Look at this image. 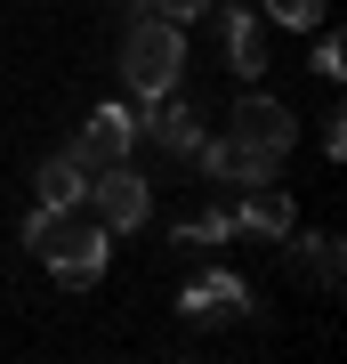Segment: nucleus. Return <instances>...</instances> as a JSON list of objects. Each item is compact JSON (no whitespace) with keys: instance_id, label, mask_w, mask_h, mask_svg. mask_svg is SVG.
Wrapping results in <instances>:
<instances>
[{"instance_id":"nucleus-6","label":"nucleus","mask_w":347,"mask_h":364,"mask_svg":"<svg viewBox=\"0 0 347 364\" xmlns=\"http://www.w3.org/2000/svg\"><path fill=\"white\" fill-rule=\"evenodd\" d=\"M73 154L89 162V170H97V162H129V154H138V114H129V105H97V114L81 122Z\"/></svg>"},{"instance_id":"nucleus-1","label":"nucleus","mask_w":347,"mask_h":364,"mask_svg":"<svg viewBox=\"0 0 347 364\" xmlns=\"http://www.w3.org/2000/svg\"><path fill=\"white\" fill-rule=\"evenodd\" d=\"M25 243L40 251V267H49L65 291H89L105 275V259H114V243H105L97 219H81V210H40V203L25 219Z\"/></svg>"},{"instance_id":"nucleus-8","label":"nucleus","mask_w":347,"mask_h":364,"mask_svg":"<svg viewBox=\"0 0 347 364\" xmlns=\"http://www.w3.org/2000/svg\"><path fill=\"white\" fill-rule=\"evenodd\" d=\"M186 162L202 170V178H234V186H258V178H275V170H283V162H267V154L243 146V138H202Z\"/></svg>"},{"instance_id":"nucleus-11","label":"nucleus","mask_w":347,"mask_h":364,"mask_svg":"<svg viewBox=\"0 0 347 364\" xmlns=\"http://www.w3.org/2000/svg\"><path fill=\"white\" fill-rule=\"evenodd\" d=\"M226 65L243 73V81L267 73V41H258V16L250 9H226Z\"/></svg>"},{"instance_id":"nucleus-10","label":"nucleus","mask_w":347,"mask_h":364,"mask_svg":"<svg viewBox=\"0 0 347 364\" xmlns=\"http://www.w3.org/2000/svg\"><path fill=\"white\" fill-rule=\"evenodd\" d=\"M33 195H40V210H81V195H89V162L65 146V154H49L33 170Z\"/></svg>"},{"instance_id":"nucleus-14","label":"nucleus","mask_w":347,"mask_h":364,"mask_svg":"<svg viewBox=\"0 0 347 364\" xmlns=\"http://www.w3.org/2000/svg\"><path fill=\"white\" fill-rule=\"evenodd\" d=\"M267 16L291 25V33H307V25H323V0H267Z\"/></svg>"},{"instance_id":"nucleus-16","label":"nucleus","mask_w":347,"mask_h":364,"mask_svg":"<svg viewBox=\"0 0 347 364\" xmlns=\"http://www.w3.org/2000/svg\"><path fill=\"white\" fill-rule=\"evenodd\" d=\"M210 0H145V16H170V25H194Z\"/></svg>"},{"instance_id":"nucleus-15","label":"nucleus","mask_w":347,"mask_h":364,"mask_svg":"<svg viewBox=\"0 0 347 364\" xmlns=\"http://www.w3.org/2000/svg\"><path fill=\"white\" fill-rule=\"evenodd\" d=\"M315 73H323V81H339V73H347V41H339V33H323V49H315Z\"/></svg>"},{"instance_id":"nucleus-2","label":"nucleus","mask_w":347,"mask_h":364,"mask_svg":"<svg viewBox=\"0 0 347 364\" xmlns=\"http://www.w3.org/2000/svg\"><path fill=\"white\" fill-rule=\"evenodd\" d=\"M186 73V25H170V16H129L121 33V90L129 97H162L178 90Z\"/></svg>"},{"instance_id":"nucleus-3","label":"nucleus","mask_w":347,"mask_h":364,"mask_svg":"<svg viewBox=\"0 0 347 364\" xmlns=\"http://www.w3.org/2000/svg\"><path fill=\"white\" fill-rule=\"evenodd\" d=\"M81 210H89L105 235H138L145 219H154V186H145V170H129V162H97Z\"/></svg>"},{"instance_id":"nucleus-12","label":"nucleus","mask_w":347,"mask_h":364,"mask_svg":"<svg viewBox=\"0 0 347 364\" xmlns=\"http://www.w3.org/2000/svg\"><path fill=\"white\" fill-rule=\"evenodd\" d=\"M170 243H186V251H219V243H234V210H202V219H186Z\"/></svg>"},{"instance_id":"nucleus-7","label":"nucleus","mask_w":347,"mask_h":364,"mask_svg":"<svg viewBox=\"0 0 347 364\" xmlns=\"http://www.w3.org/2000/svg\"><path fill=\"white\" fill-rule=\"evenodd\" d=\"M291 227H299V210H291V195H283L275 178L243 186V203H234V235H250V243H283Z\"/></svg>"},{"instance_id":"nucleus-9","label":"nucleus","mask_w":347,"mask_h":364,"mask_svg":"<svg viewBox=\"0 0 347 364\" xmlns=\"http://www.w3.org/2000/svg\"><path fill=\"white\" fill-rule=\"evenodd\" d=\"M178 308L194 316V324H219V316H243V308H250V284H243V275H226V267H202V275L186 284Z\"/></svg>"},{"instance_id":"nucleus-13","label":"nucleus","mask_w":347,"mask_h":364,"mask_svg":"<svg viewBox=\"0 0 347 364\" xmlns=\"http://www.w3.org/2000/svg\"><path fill=\"white\" fill-rule=\"evenodd\" d=\"M307 267H315V284L331 291V284H339V267H347V243H339V235H315V243H307Z\"/></svg>"},{"instance_id":"nucleus-5","label":"nucleus","mask_w":347,"mask_h":364,"mask_svg":"<svg viewBox=\"0 0 347 364\" xmlns=\"http://www.w3.org/2000/svg\"><path fill=\"white\" fill-rule=\"evenodd\" d=\"M138 138H154L162 154H194V146H202V114H194V105L178 97V90H162V97H145V114H138Z\"/></svg>"},{"instance_id":"nucleus-17","label":"nucleus","mask_w":347,"mask_h":364,"mask_svg":"<svg viewBox=\"0 0 347 364\" xmlns=\"http://www.w3.org/2000/svg\"><path fill=\"white\" fill-rule=\"evenodd\" d=\"M323 154H331V162L347 154V122H339V114H323Z\"/></svg>"},{"instance_id":"nucleus-4","label":"nucleus","mask_w":347,"mask_h":364,"mask_svg":"<svg viewBox=\"0 0 347 364\" xmlns=\"http://www.w3.org/2000/svg\"><path fill=\"white\" fill-rule=\"evenodd\" d=\"M226 138H243V146H258L267 162H283V154H291V138H299V122H291V114H283L275 97H258V90H250L243 105H234Z\"/></svg>"}]
</instances>
